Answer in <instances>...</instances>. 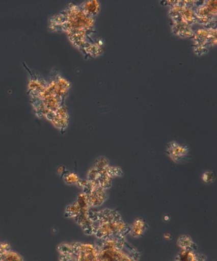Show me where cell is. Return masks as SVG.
<instances>
[{
    "mask_svg": "<svg viewBox=\"0 0 217 261\" xmlns=\"http://www.w3.org/2000/svg\"><path fill=\"white\" fill-rule=\"evenodd\" d=\"M99 176H100V173L98 172V171L95 168H92L91 170L89 171L88 174L89 181L98 180Z\"/></svg>",
    "mask_w": 217,
    "mask_h": 261,
    "instance_id": "cell-18",
    "label": "cell"
},
{
    "mask_svg": "<svg viewBox=\"0 0 217 261\" xmlns=\"http://www.w3.org/2000/svg\"><path fill=\"white\" fill-rule=\"evenodd\" d=\"M148 229V224L144 219L139 218L134 221L132 226L130 227V233L132 237L137 238L142 237Z\"/></svg>",
    "mask_w": 217,
    "mask_h": 261,
    "instance_id": "cell-6",
    "label": "cell"
},
{
    "mask_svg": "<svg viewBox=\"0 0 217 261\" xmlns=\"http://www.w3.org/2000/svg\"><path fill=\"white\" fill-rule=\"evenodd\" d=\"M106 174L110 177L113 178L115 176H120L123 175V172L121 168L119 167H111L109 166L108 168L107 169Z\"/></svg>",
    "mask_w": 217,
    "mask_h": 261,
    "instance_id": "cell-16",
    "label": "cell"
},
{
    "mask_svg": "<svg viewBox=\"0 0 217 261\" xmlns=\"http://www.w3.org/2000/svg\"><path fill=\"white\" fill-rule=\"evenodd\" d=\"M64 180H65L66 184L71 185V184H77L80 178L75 173H68L65 174L64 176Z\"/></svg>",
    "mask_w": 217,
    "mask_h": 261,
    "instance_id": "cell-15",
    "label": "cell"
},
{
    "mask_svg": "<svg viewBox=\"0 0 217 261\" xmlns=\"http://www.w3.org/2000/svg\"><path fill=\"white\" fill-rule=\"evenodd\" d=\"M164 238L165 239H167L168 240H170L171 239H172V234H171L170 233H165L164 234Z\"/></svg>",
    "mask_w": 217,
    "mask_h": 261,
    "instance_id": "cell-19",
    "label": "cell"
},
{
    "mask_svg": "<svg viewBox=\"0 0 217 261\" xmlns=\"http://www.w3.org/2000/svg\"><path fill=\"white\" fill-rule=\"evenodd\" d=\"M64 170H65V168L63 167V166H60L58 168L57 171L58 173L61 174L64 172Z\"/></svg>",
    "mask_w": 217,
    "mask_h": 261,
    "instance_id": "cell-20",
    "label": "cell"
},
{
    "mask_svg": "<svg viewBox=\"0 0 217 261\" xmlns=\"http://www.w3.org/2000/svg\"><path fill=\"white\" fill-rule=\"evenodd\" d=\"M167 153L175 162L182 163L187 158L189 148L187 145H180L177 142H172L168 143Z\"/></svg>",
    "mask_w": 217,
    "mask_h": 261,
    "instance_id": "cell-2",
    "label": "cell"
},
{
    "mask_svg": "<svg viewBox=\"0 0 217 261\" xmlns=\"http://www.w3.org/2000/svg\"><path fill=\"white\" fill-rule=\"evenodd\" d=\"M77 203L80 206V211H89V204L88 196L85 193H80L78 196Z\"/></svg>",
    "mask_w": 217,
    "mask_h": 261,
    "instance_id": "cell-11",
    "label": "cell"
},
{
    "mask_svg": "<svg viewBox=\"0 0 217 261\" xmlns=\"http://www.w3.org/2000/svg\"><path fill=\"white\" fill-rule=\"evenodd\" d=\"M165 221H168V220H169V217L165 216Z\"/></svg>",
    "mask_w": 217,
    "mask_h": 261,
    "instance_id": "cell-21",
    "label": "cell"
},
{
    "mask_svg": "<svg viewBox=\"0 0 217 261\" xmlns=\"http://www.w3.org/2000/svg\"><path fill=\"white\" fill-rule=\"evenodd\" d=\"M29 89L33 92H38L40 93L45 88L41 82L37 80H31L29 83Z\"/></svg>",
    "mask_w": 217,
    "mask_h": 261,
    "instance_id": "cell-14",
    "label": "cell"
},
{
    "mask_svg": "<svg viewBox=\"0 0 217 261\" xmlns=\"http://www.w3.org/2000/svg\"><path fill=\"white\" fill-rule=\"evenodd\" d=\"M177 261H205L203 256L194 254L193 250L183 249L177 257Z\"/></svg>",
    "mask_w": 217,
    "mask_h": 261,
    "instance_id": "cell-8",
    "label": "cell"
},
{
    "mask_svg": "<svg viewBox=\"0 0 217 261\" xmlns=\"http://www.w3.org/2000/svg\"><path fill=\"white\" fill-rule=\"evenodd\" d=\"M51 120L53 124L58 128H65L68 125V116L65 107L62 106L59 107L57 111L53 112Z\"/></svg>",
    "mask_w": 217,
    "mask_h": 261,
    "instance_id": "cell-4",
    "label": "cell"
},
{
    "mask_svg": "<svg viewBox=\"0 0 217 261\" xmlns=\"http://www.w3.org/2000/svg\"><path fill=\"white\" fill-rule=\"evenodd\" d=\"M99 186L103 189H108L112 186V178L106 173L101 174L98 179Z\"/></svg>",
    "mask_w": 217,
    "mask_h": 261,
    "instance_id": "cell-12",
    "label": "cell"
},
{
    "mask_svg": "<svg viewBox=\"0 0 217 261\" xmlns=\"http://www.w3.org/2000/svg\"><path fill=\"white\" fill-rule=\"evenodd\" d=\"M86 195L88 196L89 206H100L108 197L104 189H102L101 187L94 189Z\"/></svg>",
    "mask_w": 217,
    "mask_h": 261,
    "instance_id": "cell-3",
    "label": "cell"
},
{
    "mask_svg": "<svg viewBox=\"0 0 217 261\" xmlns=\"http://www.w3.org/2000/svg\"><path fill=\"white\" fill-rule=\"evenodd\" d=\"M66 15V28L76 34H84V31L93 27V18L87 15L83 10L76 7H71Z\"/></svg>",
    "mask_w": 217,
    "mask_h": 261,
    "instance_id": "cell-1",
    "label": "cell"
},
{
    "mask_svg": "<svg viewBox=\"0 0 217 261\" xmlns=\"http://www.w3.org/2000/svg\"><path fill=\"white\" fill-rule=\"evenodd\" d=\"M80 213V208L77 202H75L73 204L68 206L66 208V214L70 217H77Z\"/></svg>",
    "mask_w": 217,
    "mask_h": 261,
    "instance_id": "cell-13",
    "label": "cell"
},
{
    "mask_svg": "<svg viewBox=\"0 0 217 261\" xmlns=\"http://www.w3.org/2000/svg\"><path fill=\"white\" fill-rule=\"evenodd\" d=\"M109 166L108 160L104 157H100L97 159L95 164H94V168L98 171L100 175H101V174L106 173L107 169L108 168Z\"/></svg>",
    "mask_w": 217,
    "mask_h": 261,
    "instance_id": "cell-10",
    "label": "cell"
},
{
    "mask_svg": "<svg viewBox=\"0 0 217 261\" xmlns=\"http://www.w3.org/2000/svg\"><path fill=\"white\" fill-rule=\"evenodd\" d=\"M178 244L183 249H188L193 250L196 249V245L194 244L193 239L187 235H183L178 239Z\"/></svg>",
    "mask_w": 217,
    "mask_h": 261,
    "instance_id": "cell-9",
    "label": "cell"
},
{
    "mask_svg": "<svg viewBox=\"0 0 217 261\" xmlns=\"http://www.w3.org/2000/svg\"><path fill=\"white\" fill-rule=\"evenodd\" d=\"M70 84L66 79L60 77L56 81H53V90L56 97L61 98L65 95L70 88Z\"/></svg>",
    "mask_w": 217,
    "mask_h": 261,
    "instance_id": "cell-5",
    "label": "cell"
},
{
    "mask_svg": "<svg viewBox=\"0 0 217 261\" xmlns=\"http://www.w3.org/2000/svg\"><path fill=\"white\" fill-rule=\"evenodd\" d=\"M202 179L206 184L213 183L215 180V175L212 171H205L203 174Z\"/></svg>",
    "mask_w": 217,
    "mask_h": 261,
    "instance_id": "cell-17",
    "label": "cell"
},
{
    "mask_svg": "<svg viewBox=\"0 0 217 261\" xmlns=\"http://www.w3.org/2000/svg\"><path fill=\"white\" fill-rule=\"evenodd\" d=\"M82 10L89 16L93 17L94 15L98 14L99 10H100V5H99V2L96 1V0L88 1L84 3Z\"/></svg>",
    "mask_w": 217,
    "mask_h": 261,
    "instance_id": "cell-7",
    "label": "cell"
}]
</instances>
